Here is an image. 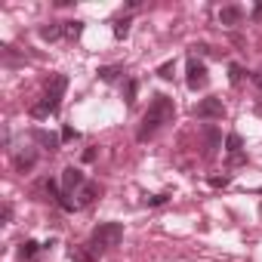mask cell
Wrapping results in <instances>:
<instances>
[{"label": "cell", "instance_id": "obj_1", "mask_svg": "<svg viewBox=\"0 0 262 262\" xmlns=\"http://www.w3.org/2000/svg\"><path fill=\"white\" fill-rule=\"evenodd\" d=\"M173 114H176V105H173V99H170V96H164V93H158V96L151 99L148 111L142 114V126H139L136 139H139V142L151 139V136L158 133V129L164 126V123H170V120H173Z\"/></svg>", "mask_w": 262, "mask_h": 262}, {"label": "cell", "instance_id": "obj_2", "mask_svg": "<svg viewBox=\"0 0 262 262\" xmlns=\"http://www.w3.org/2000/svg\"><path fill=\"white\" fill-rule=\"evenodd\" d=\"M65 90H68V77H65V74H53L50 83H47L43 99H40L37 105H31V117L47 120L50 114H56V111H59V102H62V96H65Z\"/></svg>", "mask_w": 262, "mask_h": 262}, {"label": "cell", "instance_id": "obj_3", "mask_svg": "<svg viewBox=\"0 0 262 262\" xmlns=\"http://www.w3.org/2000/svg\"><path fill=\"white\" fill-rule=\"evenodd\" d=\"M120 241H123V225L120 222H99L93 228V234H90V250L99 256V253L114 250Z\"/></svg>", "mask_w": 262, "mask_h": 262}, {"label": "cell", "instance_id": "obj_4", "mask_svg": "<svg viewBox=\"0 0 262 262\" xmlns=\"http://www.w3.org/2000/svg\"><path fill=\"white\" fill-rule=\"evenodd\" d=\"M194 117H201V120H222V117H225V105H222V99H219V96H207V99H201V102L194 105Z\"/></svg>", "mask_w": 262, "mask_h": 262}, {"label": "cell", "instance_id": "obj_5", "mask_svg": "<svg viewBox=\"0 0 262 262\" xmlns=\"http://www.w3.org/2000/svg\"><path fill=\"white\" fill-rule=\"evenodd\" d=\"M185 83H188V90H201V86H207V65H204L201 59H194V56H188Z\"/></svg>", "mask_w": 262, "mask_h": 262}, {"label": "cell", "instance_id": "obj_6", "mask_svg": "<svg viewBox=\"0 0 262 262\" xmlns=\"http://www.w3.org/2000/svg\"><path fill=\"white\" fill-rule=\"evenodd\" d=\"M83 185H86V179H83V173H80L77 167H65V170H62V191H68V194H71L74 188L80 191Z\"/></svg>", "mask_w": 262, "mask_h": 262}, {"label": "cell", "instance_id": "obj_7", "mask_svg": "<svg viewBox=\"0 0 262 262\" xmlns=\"http://www.w3.org/2000/svg\"><path fill=\"white\" fill-rule=\"evenodd\" d=\"M201 136H204V158H213V151H216L219 142H222V133H219L216 126H204Z\"/></svg>", "mask_w": 262, "mask_h": 262}, {"label": "cell", "instance_id": "obj_8", "mask_svg": "<svg viewBox=\"0 0 262 262\" xmlns=\"http://www.w3.org/2000/svg\"><path fill=\"white\" fill-rule=\"evenodd\" d=\"M31 139H34L37 145H43L47 151H56V148H59V142H62V136L47 133V129H31Z\"/></svg>", "mask_w": 262, "mask_h": 262}, {"label": "cell", "instance_id": "obj_9", "mask_svg": "<svg viewBox=\"0 0 262 262\" xmlns=\"http://www.w3.org/2000/svg\"><path fill=\"white\" fill-rule=\"evenodd\" d=\"M219 22H222V25H228V28H234V25H241V22H244V10H241V7H234V4H231V7H222V10H219Z\"/></svg>", "mask_w": 262, "mask_h": 262}, {"label": "cell", "instance_id": "obj_10", "mask_svg": "<svg viewBox=\"0 0 262 262\" xmlns=\"http://www.w3.org/2000/svg\"><path fill=\"white\" fill-rule=\"evenodd\" d=\"M62 34H65V22H47V25H40V37L50 40V43L59 40Z\"/></svg>", "mask_w": 262, "mask_h": 262}, {"label": "cell", "instance_id": "obj_11", "mask_svg": "<svg viewBox=\"0 0 262 262\" xmlns=\"http://www.w3.org/2000/svg\"><path fill=\"white\" fill-rule=\"evenodd\" d=\"M13 164H16V170H19V173H28V170H34V164H37V151H31V148H28V151L16 155V161H13Z\"/></svg>", "mask_w": 262, "mask_h": 262}, {"label": "cell", "instance_id": "obj_12", "mask_svg": "<svg viewBox=\"0 0 262 262\" xmlns=\"http://www.w3.org/2000/svg\"><path fill=\"white\" fill-rule=\"evenodd\" d=\"M96 198H99V185H96V182H86V185H83V188L77 191V204H80V207L93 204Z\"/></svg>", "mask_w": 262, "mask_h": 262}, {"label": "cell", "instance_id": "obj_13", "mask_svg": "<svg viewBox=\"0 0 262 262\" xmlns=\"http://www.w3.org/2000/svg\"><path fill=\"white\" fill-rule=\"evenodd\" d=\"M37 253H40V244H37V241H22V244H19V259H22V262H31Z\"/></svg>", "mask_w": 262, "mask_h": 262}, {"label": "cell", "instance_id": "obj_14", "mask_svg": "<svg viewBox=\"0 0 262 262\" xmlns=\"http://www.w3.org/2000/svg\"><path fill=\"white\" fill-rule=\"evenodd\" d=\"M225 151H228V158L244 155V139H241L237 133H228V139H225Z\"/></svg>", "mask_w": 262, "mask_h": 262}, {"label": "cell", "instance_id": "obj_15", "mask_svg": "<svg viewBox=\"0 0 262 262\" xmlns=\"http://www.w3.org/2000/svg\"><path fill=\"white\" fill-rule=\"evenodd\" d=\"M96 74H99L102 80H114V77H120V74H123V65H102Z\"/></svg>", "mask_w": 262, "mask_h": 262}, {"label": "cell", "instance_id": "obj_16", "mask_svg": "<svg viewBox=\"0 0 262 262\" xmlns=\"http://www.w3.org/2000/svg\"><path fill=\"white\" fill-rule=\"evenodd\" d=\"M71 262H96V253L90 250V244H86V247H77V250L71 253Z\"/></svg>", "mask_w": 262, "mask_h": 262}, {"label": "cell", "instance_id": "obj_17", "mask_svg": "<svg viewBox=\"0 0 262 262\" xmlns=\"http://www.w3.org/2000/svg\"><path fill=\"white\" fill-rule=\"evenodd\" d=\"M129 25H133V22H129V16L117 19V22H114V37H117V40H123V37L129 34Z\"/></svg>", "mask_w": 262, "mask_h": 262}, {"label": "cell", "instance_id": "obj_18", "mask_svg": "<svg viewBox=\"0 0 262 262\" xmlns=\"http://www.w3.org/2000/svg\"><path fill=\"white\" fill-rule=\"evenodd\" d=\"M83 34V22H77V19H71V22H65V37H71V40H77Z\"/></svg>", "mask_w": 262, "mask_h": 262}, {"label": "cell", "instance_id": "obj_19", "mask_svg": "<svg viewBox=\"0 0 262 262\" xmlns=\"http://www.w3.org/2000/svg\"><path fill=\"white\" fill-rule=\"evenodd\" d=\"M136 90H139V83H136V80H126V90H123V99H126L129 105H133V102H136Z\"/></svg>", "mask_w": 262, "mask_h": 262}, {"label": "cell", "instance_id": "obj_20", "mask_svg": "<svg viewBox=\"0 0 262 262\" xmlns=\"http://www.w3.org/2000/svg\"><path fill=\"white\" fill-rule=\"evenodd\" d=\"M173 71H176V62L170 59V62H164V65L158 68V77H164V80H170V77H173Z\"/></svg>", "mask_w": 262, "mask_h": 262}, {"label": "cell", "instance_id": "obj_21", "mask_svg": "<svg viewBox=\"0 0 262 262\" xmlns=\"http://www.w3.org/2000/svg\"><path fill=\"white\" fill-rule=\"evenodd\" d=\"M228 74H231V83H241L244 80V68L241 65H228Z\"/></svg>", "mask_w": 262, "mask_h": 262}, {"label": "cell", "instance_id": "obj_22", "mask_svg": "<svg viewBox=\"0 0 262 262\" xmlns=\"http://www.w3.org/2000/svg\"><path fill=\"white\" fill-rule=\"evenodd\" d=\"M71 139H77V129L74 126H62V142H71Z\"/></svg>", "mask_w": 262, "mask_h": 262}, {"label": "cell", "instance_id": "obj_23", "mask_svg": "<svg viewBox=\"0 0 262 262\" xmlns=\"http://www.w3.org/2000/svg\"><path fill=\"white\" fill-rule=\"evenodd\" d=\"M145 204H148V207H161V204H167V194H155V198H148Z\"/></svg>", "mask_w": 262, "mask_h": 262}, {"label": "cell", "instance_id": "obj_24", "mask_svg": "<svg viewBox=\"0 0 262 262\" xmlns=\"http://www.w3.org/2000/svg\"><path fill=\"white\" fill-rule=\"evenodd\" d=\"M83 161H86V164H90V161H96V145H90V148L83 151Z\"/></svg>", "mask_w": 262, "mask_h": 262}, {"label": "cell", "instance_id": "obj_25", "mask_svg": "<svg viewBox=\"0 0 262 262\" xmlns=\"http://www.w3.org/2000/svg\"><path fill=\"white\" fill-rule=\"evenodd\" d=\"M228 182H231L228 176H222V179H219V176H213V179H210V185H216V188H219V185H228Z\"/></svg>", "mask_w": 262, "mask_h": 262}, {"label": "cell", "instance_id": "obj_26", "mask_svg": "<svg viewBox=\"0 0 262 262\" xmlns=\"http://www.w3.org/2000/svg\"><path fill=\"white\" fill-rule=\"evenodd\" d=\"M13 219V207L10 204H4V222H10Z\"/></svg>", "mask_w": 262, "mask_h": 262}, {"label": "cell", "instance_id": "obj_27", "mask_svg": "<svg viewBox=\"0 0 262 262\" xmlns=\"http://www.w3.org/2000/svg\"><path fill=\"white\" fill-rule=\"evenodd\" d=\"M253 19H256V22H262V4H256V7H253Z\"/></svg>", "mask_w": 262, "mask_h": 262}, {"label": "cell", "instance_id": "obj_28", "mask_svg": "<svg viewBox=\"0 0 262 262\" xmlns=\"http://www.w3.org/2000/svg\"><path fill=\"white\" fill-rule=\"evenodd\" d=\"M253 80H256V86H259V93H262V71H259V74H256Z\"/></svg>", "mask_w": 262, "mask_h": 262}]
</instances>
